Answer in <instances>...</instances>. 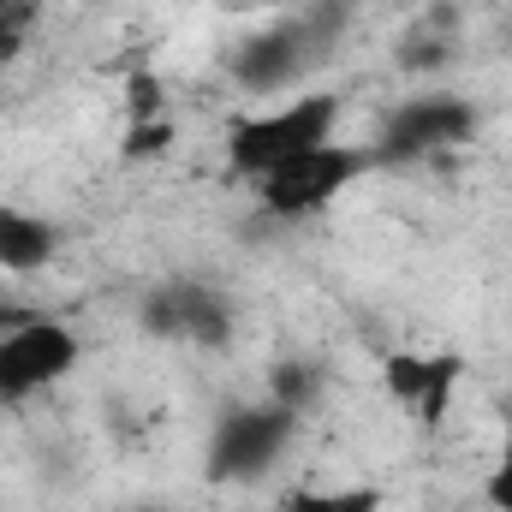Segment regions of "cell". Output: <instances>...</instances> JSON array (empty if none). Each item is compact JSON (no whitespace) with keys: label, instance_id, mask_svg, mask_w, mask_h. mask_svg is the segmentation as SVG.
<instances>
[{"label":"cell","instance_id":"cell-8","mask_svg":"<svg viewBox=\"0 0 512 512\" xmlns=\"http://www.w3.org/2000/svg\"><path fill=\"white\" fill-rule=\"evenodd\" d=\"M143 328L161 334V340H179V346L227 352L233 346V304H227V292H215L203 280H173V286L149 292Z\"/></svg>","mask_w":512,"mask_h":512},{"label":"cell","instance_id":"cell-13","mask_svg":"<svg viewBox=\"0 0 512 512\" xmlns=\"http://www.w3.org/2000/svg\"><path fill=\"white\" fill-rule=\"evenodd\" d=\"M167 114V96H161V78L155 72H131L126 78V120H161Z\"/></svg>","mask_w":512,"mask_h":512},{"label":"cell","instance_id":"cell-11","mask_svg":"<svg viewBox=\"0 0 512 512\" xmlns=\"http://www.w3.org/2000/svg\"><path fill=\"white\" fill-rule=\"evenodd\" d=\"M447 60H453V18L441 24V12H435V18H423L399 36V66L405 72H435Z\"/></svg>","mask_w":512,"mask_h":512},{"label":"cell","instance_id":"cell-1","mask_svg":"<svg viewBox=\"0 0 512 512\" xmlns=\"http://www.w3.org/2000/svg\"><path fill=\"white\" fill-rule=\"evenodd\" d=\"M334 126H340V96H328V90L298 96V102L268 108V114H239L233 131H227V161H233L239 179L256 185L262 173L286 167L292 155L334 143Z\"/></svg>","mask_w":512,"mask_h":512},{"label":"cell","instance_id":"cell-10","mask_svg":"<svg viewBox=\"0 0 512 512\" xmlns=\"http://www.w3.org/2000/svg\"><path fill=\"white\" fill-rule=\"evenodd\" d=\"M322 387H328V376H322V364H310V358H280V364L268 370V399L286 405V411H298V417L322 399Z\"/></svg>","mask_w":512,"mask_h":512},{"label":"cell","instance_id":"cell-15","mask_svg":"<svg viewBox=\"0 0 512 512\" xmlns=\"http://www.w3.org/2000/svg\"><path fill=\"white\" fill-rule=\"evenodd\" d=\"M489 507H495V512H512V435H507V453H501V465L489 471Z\"/></svg>","mask_w":512,"mask_h":512},{"label":"cell","instance_id":"cell-14","mask_svg":"<svg viewBox=\"0 0 512 512\" xmlns=\"http://www.w3.org/2000/svg\"><path fill=\"white\" fill-rule=\"evenodd\" d=\"M167 143H173V120H167V114H161V120H137V126L126 131V149H120V155H126V161H143V155H161Z\"/></svg>","mask_w":512,"mask_h":512},{"label":"cell","instance_id":"cell-6","mask_svg":"<svg viewBox=\"0 0 512 512\" xmlns=\"http://www.w3.org/2000/svg\"><path fill=\"white\" fill-rule=\"evenodd\" d=\"M471 131H477V108H471L465 96L435 90V96H411V102H399V108L382 120L376 143H370V155H376V167H399V161H423V155L459 149Z\"/></svg>","mask_w":512,"mask_h":512},{"label":"cell","instance_id":"cell-3","mask_svg":"<svg viewBox=\"0 0 512 512\" xmlns=\"http://www.w3.org/2000/svg\"><path fill=\"white\" fill-rule=\"evenodd\" d=\"M298 435V411L274 405V399H256V405H233L221 411L215 435H209V453H203V471L215 483H262L286 447Z\"/></svg>","mask_w":512,"mask_h":512},{"label":"cell","instance_id":"cell-5","mask_svg":"<svg viewBox=\"0 0 512 512\" xmlns=\"http://www.w3.org/2000/svg\"><path fill=\"white\" fill-rule=\"evenodd\" d=\"M84 358V340L78 328L54 322V316H24L0 334V399L18 405V399H36L54 382H66Z\"/></svg>","mask_w":512,"mask_h":512},{"label":"cell","instance_id":"cell-2","mask_svg":"<svg viewBox=\"0 0 512 512\" xmlns=\"http://www.w3.org/2000/svg\"><path fill=\"white\" fill-rule=\"evenodd\" d=\"M370 167H376L370 143H322V149H304L286 167L262 173L256 179V197H262V209L274 221H304V215L334 209Z\"/></svg>","mask_w":512,"mask_h":512},{"label":"cell","instance_id":"cell-4","mask_svg":"<svg viewBox=\"0 0 512 512\" xmlns=\"http://www.w3.org/2000/svg\"><path fill=\"white\" fill-rule=\"evenodd\" d=\"M334 36H340V18H334V12H310V18H292V24H268V30L245 36V42L227 54L233 84L251 90V96H274V90H286L292 78H304V72L334 48Z\"/></svg>","mask_w":512,"mask_h":512},{"label":"cell","instance_id":"cell-12","mask_svg":"<svg viewBox=\"0 0 512 512\" xmlns=\"http://www.w3.org/2000/svg\"><path fill=\"white\" fill-rule=\"evenodd\" d=\"M382 489L376 483H340V489H298L286 495L280 512H382Z\"/></svg>","mask_w":512,"mask_h":512},{"label":"cell","instance_id":"cell-7","mask_svg":"<svg viewBox=\"0 0 512 512\" xmlns=\"http://www.w3.org/2000/svg\"><path fill=\"white\" fill-rule=\"evenodd\" d=\"M459 382H465V358H459V352H387L382 358L387 399H393L423 435H435V429L447 423Z\"/></svg>","mask_w":512,"mask_h":512},{"label":"cell","instance_id":"cell-16","mask_svg":"<svg viewBox=\"0 0 512 512\" xmlns=\"http://www.w3.org/2000/svg\"><path fill=\"white\" fill-rule=\"evenodd\" d=\"M143 512H161V507H143Z\"/></svg>","mask_w":512,"mask_h":512},{"label":"cell","instance_id":"cell-9","mask_svg":"<svg viewBox=\"0 0 512 512\" xmlns=\"http://www.w3.org/2000/svg\"><path fill=\"white\" fill-rule=\"evenodd\" d=\"M60 256V227L18 209V203H0V274H42L48 262Z\"/></svg>","mask_w":512,"mask_h":512}]
</instances>
